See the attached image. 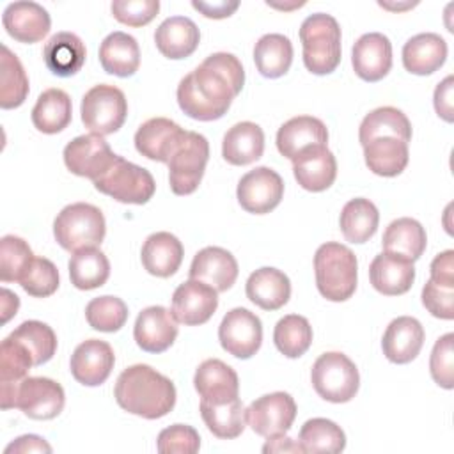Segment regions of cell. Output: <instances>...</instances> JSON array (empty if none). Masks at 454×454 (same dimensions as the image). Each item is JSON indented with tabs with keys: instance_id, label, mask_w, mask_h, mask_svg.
<instances>
[{
	"instance_id": "30bf717a",
	"label": "cell",
	"mask_w": 454,
	"mask_h": 454,
	"mask_svg": "<svg viewBox=\"0 0 454 454\" xmlns=\"http://www.w3.org/2000/svg\"><path fill=\"white\" fill-rule=\"evenodd\" d=\"M209 160L207 138L195 131H186L184 138L168 160V183L176 195L193 193L204 176Z\"/></svg>"
},
{
	"instance_id": "5bb4252c",
	"label": "cell",
	"mask_w": 454,
	"mask_h": 454,
	"mask_svg": "<svg viewBox=\"0 0 454 454\" xmlns=\"http://www.w3.org/2000/svg\"><path fill=\"white\" fill-rule=\"evenodd\" d=\"M238 202L247 213L266 215L273 211L284 197V181L270 167L248 170L238 183Z\"/></svg>"
},
{
	"instance_id": "ba28073f",
	"label": "cell",
	"mask_w": 454,
	"mask_h": 454,
	"mask_svg": "<svg viewBox=\"0 0 454 454\" xmlns=\"http://www.w3.org/2000/svg\"><path fill=\"white\" fill-rule=\"evenodd\" d=\"M94 188L122 204H145L154 195L156 183L151 172L117 154L112 167L98 177Z\"/></svg>"
},
{
	"instance_id": "1f68e13d",
	"label": "cell",
	"mask_w": 454,
	"mask_h": 454,
	"mask_svg": "<svg viewBox=\"0 0 454 454\" xmlns=\"http://www.w3.org/2000/svg\"><path fill=\"white\" fill-rule=\"evenodd\" d=\"M264 153V133L259 124L243 121L227 129L222 142V156L231 165H250Z\"/></svg>"
},
{
	"instance_id": "d6986e66",
	"label": "cell",
	"mask_w": 454,
	"mask_h": 454,
	"mask_svg": "<svg viewBox=\"0 0 454 454\" xmlns=\"http://www.w3.org/2000/svg\"><path fill=\"white\" fill-rule=\"evenodd\" d=\"M184 135L186 129L177 122L167 117H153L138 126L135 133V147L147 160L168 163Z\"/></svg>"
},
{
	"instance_id": "11a10c76",
	"label": "cell",
	"mask_w": 454,
	"mask_h": 454,
	"mask_svg": "<svg viewBox=\"0 0 454 454\" xmlns=\"http://www.w3.org/2000/svg\"><path fill=\"white\" fill-rule=\"evenodd\" d=\"M452 89H454V78L449 74L447 78H443L436 85L434 96H433L436 114L447 122H452V119H454V114H452Z\"/></svg>"
},
{
	"instance_id": "f907efd6",
	"label": "cell",
	"mask_w": 454,
	"mask_h": 454,
	"mask_svg": "<svg viewBox=\"0 0 454 454\" xmlns=\"http://www.w3.org/2000/svg\"><path fill=\"white\" fill-rule=\"evenodd\" d=\"M454 333L442 335L429 356V372L436 385L450 390L454 387Z\"/></svg>"
},
{
	"instance_id": "8fae6325",
	"label": "cell",
	"mask_w": 454,
	"mask_h": 454,
	"mask_svg": "<svg viewBox=\"0 0 454 454\" xmlns=\"http://www.w3.org/2000/svg\"><path fill=\"white\" fill-rule=\"evenodd\" d=\"M218 340L229 355L247 360L262 344V323L248 309L236 307L223 316L218 326Z\"/></svg>"
},
{
	"instance_id": "d590c367",
	"label": "cell",
	"mask_w": 454,
	"mask_h": 454,
	"mask_svg": "<svg viewBox=\"0 0 454 454\" xmlns=\"http://www.w3.org/2000/svg\"><path fill=\"white\" fill-rule=\"evenodd\" d=\"M381 245L383 252L397 254L415 262L417 259H420L427 245L426 229L415 218H397L390 222L385 229Z\"/></svg>"
},
{
	"instance_id": "7bdbcfd3",
	"label": "cell",
	"mask_w": 454,
	"mask_h": 454,
	"mask_svg": "<svg viewBox=\"0 0 454 454\" xmlns=\"http://www.w3.org/2000/svg\"><path fill=\"white\" fill-rule=\"evenodd\" d=\"M298 443L301 445L303 452H342L346 447V434L333 420L316 417L307 420L300 433Z\"/></svg>"
},
{
	"instance_id": "680465c9",
	"label": "cell",
	"mask_w": 454,
	"mask_h": 454,
	"mask_svg": "<svg viewBox=\"0 0 454 454\" xmlns=\"http://www.w3.org/2000/svg\"><path fill=\"white\" fill-rule=\"evenodd\" d=\"M192 5H193V9L202 12L206 18L222 20V18H229L239 7V2H227V0H220V2H197V0H193Z\"/></svg>"
},
{
	"instance_id": "4316f807",
	"label": "cell",
	"mask_w": 454,
	"mask_h": 454,
	"mask_svg": "<svg viewBox=\"0 0 454 454\" xmlns=\"http://www.w3.org/2000/svg\"><path fill=\"white\" fill-rule=\"evenodd\" d=\"M200 41L199 27L186 16H170L154 32L158 51L172 60L190 57Z\"/></svg>"
},
{
	"instance_id": "d4e9b609",
	"label": "cell",
	"mask_w": 454,
	"mask_h": 454,
	"mask_svg": "<svg viewBox=\"0 0 454 454\" xmlns=\"http://www.w3.org/2000/svg\"><path fill=\"white\" fill-rule=\"evenodd\" d=\"M193 387L200 401L223 403L239 397V380L236 371L218 358L204 360L193 376Z\"/></svg>"
},
{
	"instance_id": "9f6ffc18",
	"label": "cell",
	"mask_w": 454,
	"mask_h": 454,
	"mask_svg": "<svg viewBox=\"0 0 454 454\" xmlns=\"http://www.w3.org/2000/svg\"><path fill=\"white\" fill-rule=\"evenodd\" d=\"M431 280L442 286H454V252L445 250L431 262Z\"/></svg>"
},
{
	"instance_id": "f6af8a7d",
	"label": "cell",
	"mask_w": 454,
	"mask_h": 454,
	"mask_svg": "<svg viewBox=\"0 0 454 454\" xmlns=\"http://www.w3.org/2000/svg\"><path fill=\"white\" fill-rule=\"evenodd\" d=\"M34 365L30 351L16 339L5 337L0 344V387L2 399L7 397L14 387L28 376V369Z\"/></svg>"
},
{
	"instance_id": "7402d4cb",
	"label": "cell",
	"mask_w": 454,
	"mask_h": 454,
	"mask_svg": "<svg viewBox=\"0 0 454 454\" xmlns=\"http://www.w3.org/2000/svg\"><path fill=\"white\" fill-rule=\"evenodd\" d=\"M238 261L234 255L220 247H206L199 250L190 266V278L206 282L218 293L232 287L238 278Z\"/></svg>"
},
{
	"instance_id": "9a60e30c",
	"label": "cell",
	"mask_w": 454,
	"mask_h": 454,
	"mask_svg": "<svg viewBox=\"0 0 454 454\" xmlns=\"http://www.w3.org/2000/svg\"><path fill=\"white\" fill-rule=\"evenodd\" d=\"M218 307V291L206 282L188 278L172 294V314L186 326L204 325Z\"/></svg>"
},
{
	"instance_id": "c3c4849f",
	"label": "cell",
	"mask_w": 454,
	"mask_h": 454,
	"mask_svg": "<svg viewBox=\"0 0 454 454\" xmlns=\"http://www.w3.org/2000/svg\"><path fill=\"white\" fill-rule=\"evenodd\" d=\"M34 261L28 243L14 234H7L0 239V280L20 282L23 273Z\"/></svg>"
},
{
	"instance_id": "bcb514c9",
	"label": "cell",
	"mask_w": 454,
	"mask_h": 454,
	"mask_svg": "<svg viewBox=\"0 0 454 454\" xmlns=\"http://www.w3.org/2000/svg\"><path fill=\"white\" fill-rule=\"evenodd\" d=\"M9 337L20 340L32 355L34 365H43L50 362L57 351V335L43 321H23L16 330L9 333Z\"/></svg>"
},
{
	"instance_id": "4dcf8cb0",
	"label": "cell",
	"mask_w": 454,
	"mask_h": 454,
	"mask_svg": "<svg viewBox=\"0 0 454 454\" xmlns=\"http://www.w3.org/2000/svg\"><path fill=\"white\" fill-rule=\"evenodd\" d=\"M85 57V44L73 32L53 34L43 48V60L46 67L62 78L76 74L83 67Z\"/></svg>"
},
{
	"instance_id": "f5cc1de1",
	"label": "cell",
	"mask_w": 454,
	"mask_h": 454,
	"mask_svg": "<svg viewBox=\"0 0 454 454\" xmlns=\"http://www.w3.org/2000/svg\"><path fill=\"white\" fill-rule=\"evenodd\" d=\"M110 9L117 21L128 27H144L156 18L160 11V2L158 0H115L112 2Z\"/></svg>"
},
{
	"instance_id": "9c48e42d",
	"label": "cell",
	"mask_w": 454,
	"mask_h": 454,
	"mask_svg": "<svg viewBox=\"0 0 454 454\" xmlns=\"http://www.w3.org/2000/svg\"><path fill=\"white\" fill-rule=\"evenodd\" d=\"M80 114L82 122L90 133L105 137L122 128L128 115V101L119 87L99 83L82 98Z\"/></svg>"
},
{
	"instance_id": "94428289",
	"label": "cell",
	"mask_w": 454,
	"mask_h": 454,
	"mask_svg": "<svg viewBox=\"0 0 454 454\" xmlns=\"http://www.w3.org/2000/svg\"><path fill=\"white\" fill-rule=\"evenodd\" d=\"M18 307H20V298L9 291V289H2V323H7L16 312H18Z\"/></svg>"
},
{
	"instance_id": "277c9868",
	"label": "cell",
	"mask_w": 454,
	"mask_h": 454,
	"mask_svg": "<svg viewBox=\"0 0 454 454\" xmlns=\"http://www.w3.org/2000/svg\"><path fill=\"white\" fill-rule=\"evenodd\" d=\"M303 64L314 74H330L340 64V27L326 12H316L300 27Z\"/></svg>"
},
{
	"instance_id": "91938a15",
	"label": "cell",
	"mask_w": 454,
	"mask_h": 454,
	"mask_svg": "<svg viewBox=\"0 0 454 454\" xmlns=\"http://www.w3.org/2000/svg\"><path fill=\"white\" fill-rule=\"evenodd\" d=\"M262 452H303V449L293 438L280 434V436L268 438V442L262 447Z\"/></svg>"
},
{
	"instance_id": "8d00e7d4",
	"label": "cell",
	"mask_w": 454,
	"mask_h": 454,
	"mask_svg": "<svg viewBox=\"0 0 454 454\" xmlns=\"http://www.w3.org/2000/svg\"><path fill=\"white\" fill-rule=\"evenodd\" d=\"M200 417L207 429L222 440L238 438L247 426V410L239 397L223 403L200 401Z\"/></svg>"
},
{
	"instance_id": "60d3db41",
	"label": "cell",
	"mask_w": 454,
	"mask_h": 454,
	"mask_svg": "<svg viewBox=\"0 0 454 454\" xmlns=\"http://www.w3.org/2000/svg\"><path fill=\"white\" fill-rule=\"evenodd\" d=\"M378 137H397L404 142L411 140L410 119L395 106H380L369 112L358 129V140L365 145Z\"/></svg>"
},
{
	"instance_id": "4fadbf2b",
	"label": "cell",
	"mask_w": 454,
	"mask_h": 454,
	"mask_svg": "<svg viewBox=\"0 0 454 454\" xmlns=\"http://www.w3.org/2000/svg\"><path fill=\"white\" fill-rule=\"evenodd\" d=\"M117 154L108 142L96 133L80 135L64 147V163L69 172L96 181L115 161Z\"/></svg>"
},
{
	"instance_id": "8992f818",
	"label": "cell",
	"mask_w": 454,
	"mask_h": 454,
	"mask_svg": "<svg viewBox=\"0 0 454 454\" xmlns=\"http://www.w3.org/2000/svg\"><path fill=\"white\" fill-rule=\"evenodd\" d=\"M310 381L319 397L330 403L351 401L360 387V374L351 358L340 351L317 356L310 371Z\"/></svg>"
},
{
	"instance_id": "74e56055",
	"label": "cell",
	"mask_w": 454,
	"mask_h": 454,
	"mask_svg": "<svg viewBox=\"0 0 454 454\" xmlns=\"http://www.w3.org/2000/svg\"><path fill=\"white\" fill-rule=\"evenodd\" d=\"M67 268L71 284L82 291L101 287L110 277L108 257L98 247L73 252Z\"/></svg>"
},
{
	"instance_id": "7dc6e473",
	"label": "cell",
	"mask_w": 454,
	"mask_h": 454,
	"mask_svg": "<svg viewBox=\"0 0 454 454\" xmlns=\"http://www.w3.org/2000/svg\"><path fill=\"white\" fill-rule=\"evenodd\" d=\"M128 307L126 303L117 296H98L92 298L85 307V319L87 323L98 330L114 333L121 330L128 321Z\"/></svg>"
},
{
	"instance_id": "5b68a950",
	"label": "cell",
	"mask_w": 454,
	"mask_h": 454,
	"mask_svg": "<svg viewBox=\"0 0 454 454\" xmlns=\"http://www.w3.org/2000/svg\"><path fill=\"white\" fill-rule=\"evenodd\" d=\"M106 234V222L99 207L87 202L66 206L53 222V236L67 252H78L101 245Z\"/></svg>"
},
{
	"instance_id": "b9f144b4",
	"label": "cell",
	"mask_w": 454,
	"mask_h": 454,
	"mask_svg": "<svg viewBox=\"0 0 454 454\" xmlns=\"http://www.w3.org/2000/svg\"><path fill=\"white\" fill-rule=\"evenodd\" d=\"M28 76L20 59L2 44L0 55V106L4 110L18 108L28 96Z\"/></svg>"
},
{
	"instance_id": "db71d44e",
	"label": "cell",
	"mask_w": 454,
	"mask_h": 454,
	"mask_svg": "<svg viewBox=\"0 0 454 454\" xmlns=\"http://www.w3.org/2000/svg\"><path fill=\"white\" fill-rule=\"evenodd\" d=\"M422 303L434 317L450 321L454 317V286H442L429 278L422 287Z\"/></svg>"
},
{
	"instance_id": "7a4b0ae2",
	"label": "cell",
	"mask_w": 454,
	"mask_h": 454,
	"mask_svg": "<svg viewBox=\"0 0 454 454\" xmlns=\"http://www.w3.org/2000/svg\"><path fill=\"white\" fill-rule=\"evenodd\" d=\"M114 395L122 410L147 420L170 413L177 397L170 378L145 364L124 369L115 381Z\"/></svg>"
},
{
	"instance_id": "d6a6232c",
	"label": "cell",
	"mask_w": 454,
	"mask_h": 454,
	"mask_svg": "<svg viewBox=\"0 0 454 454\" xmlns=\"http://www.w3.org/2000/svg\"><path fill=\"white\" fill-rule=\"evenodd\" d=\"M99 62L108 74L119 78L133 76L140 66V48L137 39L121 30L108 34L99 46Z\"/></svg>"
},
{
	"instance_id": "ee69618b",
	"label": "cell",
	"mask_w": 454,
	"mask_h": 454,
	"mask_svg": "<svg viewBox=\"0 0 454 454\" xmlns=\"http://www.w3.org/2000/svg\"><path fill=\"white\" fill-rule=\"evenodd\" d=\"M277 349L287 358H298L307 353L312 344V326L307 317L287 314L277 321L273 330Z\"/></svg>"
},
{
	"instance_id": "7c38bea8",
	"label": "cell",
	"mask_w": 454,
	"mask_h": 454,
	"mask_svg": "<svg viewBox=\"0 0 454 454\" xmlns=\"http://www.w3.org/2000/svg\"><path fill=\"white\" fill-rule=\"evenodd\" d=\"M296 419V403L287 392H271L257 397L247 408V422L259 436L286 434Z\"/></svg>"
},
{
	"instance_id": "6da1fadb",
	"label": "cell",
	"mask_w": 454,
	"mask_h": 454,
	"mask_svg": "<svg viewBox=\"0 0 454 454\" xmlns=\"http://www.w3.org/2000/svg\"><path fill=\"white\" fill-rule=\"evenodd\" d=\"M243 85L239 59L225 51L211 53L179 82L177 105L195 121H216L227 114Z\"/></svg>"
},
{
	"instance_id": "f1b7e54d",
	"label": "cell",
	"mask_w": 454,
	"mask_h": 454,
	"mask_svg": "<svg viewBox=\"0 0 454 454\" xmlns=\"http://www.w3.org/2000/svg\"><path fill=\"white\" fill-rule=\"evenodd\" d=\"M245 293L247 298L262 310H278L289 301L291 282L284 271L264 266L250 273Z\"/></svg>"
},
{
	"instance_id": "ab89813d",
	"label": "cell",
	"mask_w": 454,
	"mask_h": 454,
	"mask_svg": "<svg viewBox=\"0 0 454 454\" xmlns=\"http://www.w3.org/2000/svg\"><path fill=\"white\" fill-rule=\"evenodd\" d=\"M254 62L264 78L284 76L293 62V44L282 34H266L254 46Z\"/></svg>"
},
{
	"instance_id": "44dd1931",
	"label": "cell",
	"mask_w": 454,
	"mask_h": 454,
	"mask_svg": "<svg viewBox=\"0 0 454 454\" xmlns=\"http://www.w3.org/2000/svg\"><path fill=\"white\" fill-rule=\"evenodd\" d=\"M5 32L25 44L39 43L50 32L51 20L48 11L35 2H12L2 14Z\"/></svg>"
},
{
	"instance_id": "2e32d148",
	"label": "cell",
	"mask_w": 454,
	"mask_h": 454,
	"mask_svg": "<svg viewBox=\"0 0 454 454\" xmlns=\"http://www.w3.org/2000/svg\"><path fill=\"white\" fill-rule=\"evenodd\" d=\"M177 332V319L174 317L172 310L161 305L144 309L137 316L133 326V337L137 346L147 353L167 351L174 344Z\"/></svg>"
},
{
	"instance_id": "e575fe53",
	"label": "cell",
	"mask_w": 454,
	"mask_h": 454,
	"mask_svg": "<svg viewBox=\"0 0 454 454\" xmlns=\"http://www.w3.org/2000/svg\"><path fill=\"white\" fill-rule=\"evenodd\" d=\"M71 115L73 105L69 94L62 89L53 87L39 94L32 108V124L41 133L55 135L69 126Z\"/></svg>"
},
{
	"instance_id": "484cf974",
	"label": "cell",
	"mask_w": 454,
	"mask_h": 454,
	"mask_svg": "<svg viewBox=\"0 0 454 454\" xmlns=\"http://www.w3.org/2000/svg\"><path fill=\"white\" fill-rule=\"evenodd\" d=\"M445 59L447 43L434 32L417 34L403 46V66L411 74H433L445 64Z\"/></svg>"
},
{
	"instance_id": "816d5d0a",
	"label": "cell",
	"mask_w": 454,
	"mask_h": 454,
	"mask_svg": "<svg viewBox=\"0 0 454 454\" xmlns=\"http://www.w3.org/2000/svg\"><path fill=\"white\" fill-rule=\"evenodd\" d=\"M156 449L161 454H193L200 449V436L188 424H174L160 431Z\"/></svg>"
},
{
	"instance_id": "ffe728a7",
	"label": "cell",
	"mask_w": 454,
	"mask_h": 454,
	"mask_svg": "<svg viewBox=\"0 0 454 454\" xmlns=\"http://www.w3.org/2000/svg\"><path fill=\"white\" fill-rule=\"evenodd\" d=\"M351 64L358 78L380 82L392 67V43L381 32H369L356 39L351 50Z\"/></svg>"
},
{
	"instance_id": "83f0119b",
	"label": "cell",
	"mask_w": 454,
	"mask_h": 454,
	"mask_svg": "<svg viewBox=\"0 0 454 454\" xmlns=\"http://www.w3.org/2000/svg\"><path fill=\"white\" fill-rule=\"evenodd\" d=\"M183 257H184L183 243L167 231L151 234L144 241L142 252H140V259L145 271L160 278L172 277L179 270Z\"/></svg>"
},
{
	"instance_id": "836d02e7",
	"label": "cell",
	"mask_w": 454,
	"mask_h": 454,
	"mask_svg": "<svg viewBox=\"0 0 454 454\" xmlns=\"http://www.w3.org/2000/svg\"><path fill=\"white\" fill-rule=\"evenodd\" d=\"M364 147V158L369 170L376 176H399L410 160L408 142L397 137H378L369 140Z\"/></svg>"
},
{
	"instance_id": "681fc988",
	"label": "cell",
	"mask_w": 454,
	"mask_h": 454,
	"mask_svg": "<svg viewBox=\"0 0 454 454\" xmlns=\"http://www.w3.org/2000/svg\"><path fill=\"white\" fill-rule=\"evenodd\" d=\"M20 286L34 298L51 296L59 289V270L46 257H34L28 270L23 273Z\"/></svg>"
},
{
	"instance_id": "3957f363",
	"label": "cell",
	"mask_w": 454,
	"mask_h": 454,
	"mask_svg": "<svg viewBox=\"0 0 454 454\" xmlns=\"http://www.w3.org/2000/svg\"><path fill=\"white\" fill-rule=\"evenodd\" d=\"M314 273L317 291L323 298L346 301L356 289V255L346 245L335 241L323 243L314 255Z\"/></svg>"
},
{
	"instance_id": "603a6c76",
	"label": "cell",
	"mask_w": 454,
	"mask_h": 454,
	"mask_svg": "<svg viewBox=\"0 0 454 454\" xmlns=\"http://www.w3.org/2000/svg\"><path fill=\"white\" fill-rule=\"evenodd\" d=\"M424 328L419 319L411 316H399L392 319L383 333L381 349L392 364H408L417 358L424 346Z\"/></svg>"
},
{
	"instance_id": "f546056e",
	"label": "cell",
	"mask_w": 454,
	"mask_h": 454,
	"mask_svg": "<svg viewBox=\"0 0 454 454\" xmlns=\"http://www.w3.org/2000/svg\"><path fill=\"white\" fill-rule=\"evenodd\" d=\"M317 144H328V129L321 119L312 115L293 117L277 131V149L289 160H293L301 149Z\"/></svg>"
},
{
	"instance_id": "cb8c5ba5",
	"label": "cell",
	"mask_w": 454,
	"mask_h": 454,
	"mask_svg": "<svg viewBox=\"0 0 454 454\" xmlns=\"http://www.w3.org/2000/svg\"><path fill=\"white\" fill-rule=\"evenodd\" d=\"M369 278L378 293L399 296L411 289L415 280V266L413 261L403 255L381 252L369 266Z\"/></svg>"
},
{
	"instance_id": "6f0895ef",
	"label": "cell",
	"mask_w": 454,
	"mask_h": 454,
	"mask_svg": "<svg viewBox=\"0 0 454 454\" xmlns=\"http://www.w3.org/2000/svg\"><path fill=\"white\" fill-rule=\"evenodd\" d=\"M11 452H20V454H25V452H51V447L44 438H41L37 434H23V436L16 438L12 443H9L5 447V454H11Z\"/></svg>"
},
{
	"instance_id": "52a82bcc",
	"label": "cell",
	"mask_w": 454,
	"mask_h": 454,
	"mask_svg": "<svg viewBox=\"0 0 454 454\" xmlns=\"http://www.w3.org/2000/svg\"><path fill=\"white\" fill-rule=\"evenodd\" d=\"M66 404V394L60 383L51 378L27 376L14 390L2 399V408H20L28 419L50 420L55 419Z\"/></svg>"
},
{
	"instance_id": "ac0fdd59",
	"label": "cell",
	"mask_w": 454,
	"mask_h": 454,
	"mask_svg": "<svg viewBox=\"0 0 454 454\" xmlns=\"http://www.w3.org/2000/svg\"><path fill=\"white\" fill-rule=\"evenodd\" d=\"M114 364L115 355L108 342L87 339L73 351L69 369L78 383L85 387H98L108 380Z\"/></svg>"
},
{
	"instance_id": "f35d334b",
	"label": "cell",
	"mask_w": 454,
	"mask_h": 454,
	"mask_svg": "<svg viewBox=\"0 0 454 454\" xmlns=\"http://www.w3.org/2000/svg\"><path fill=\"white\" fill-rule=\"evenodd\" d=\"M339 223L348 241L365 243L378 231L380 213H378V207L369 199L356 197L344 204Z\"/></svg>"
},
{
	"instance_id": "e0dca14e",
	"label": "cell",
	"mask_w": 454,
	"mask_h": 454,
	"mask_svg": "<svg viewBox=\"0 0 454 454\" xmlns=\"http://www.w3.org/2000/svg\"><path fill=\"white\" fill-rule=\"evenodd\" d=\"M291 161L294 179L307 192H325L337 177V161L328 145H309Z\"/></svg>"
}]
</instances>
